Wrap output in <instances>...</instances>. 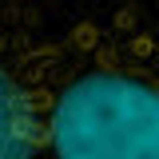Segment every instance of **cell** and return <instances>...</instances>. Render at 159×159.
I'll list each match as a JSON object with an SVG mask.
<instances>
[{
  "label": "cell",
  "instance_id": "obj_1",
  "mask_svg": "<svg viewBox=\"0 0 159 159\" xmlns=\"http://www.w3.org/2000/svg\"><path fill=\"white\" fill-rule=\"evenodd\" d=\"M0 60L32 103L44 159H159V16L147 8L8 12Z\"/></svg>",
  "mask_w": 159,
  "mask_h": 159
},
{
  "label": "cell",
  "instance_id": "obj_2",
  "mask_svg": "<svg viewBox=\"0 0 159 159\" xmlns=\"http://www.w3.org/2000/svg\"><path fill=\"white\" fill-rule=\"evenodd\" d=\"M0 159H44L32 103L4 60H0Z\"/></svg>",
  "mask_w": 159,
  "mask_h": 159
}]
</instances>
